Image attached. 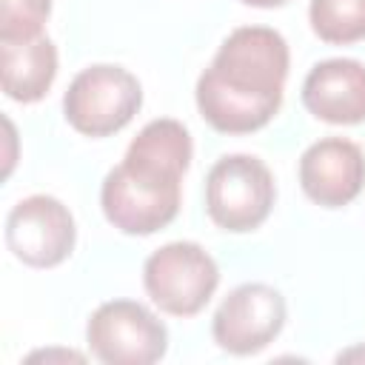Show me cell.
<instances>
[{
	"label": "cell",
	"mask_w": 365,
	"mask_h": 365,
	"mask_svg": "<svg viewBox=\"0 0 365 365\" xmlns=\"http://www.w3.org/2000/svg\"><path fill=\"white\" fill-rule=\"evenodd\" d=\"M194 143L180 120L145 123L128 143L125 157L100 185L106 220L131 237H148L180 214L182 177L191 165Z\"/></svg>",
	"instance_id": "2"
},
{
	"label": "cell",
	"mask_w": 365,
	"mask_h": 365,
	"mask_svg": "<svg viewBox=\"0 0 365 365\" xmlns=\"http://www.w3.org/2000/svg\"><path fill=\"white\" fill-rule=\"evenodd\" d=\"M354 356H365V348H354V351L339 354V359H354Z\"/></svg>",
	"instance_id": "16"
},
{
	"label": "cell",
	"mask_w": 365,
	"mask_h": 365,
	"mask_svg": "<svg viewBox=\"0 0 365 365\" xmlns=\"http://www.w3.org/2000/svg\"><path fill=\"white\" fill-rule=\"evenodd\" d=\"M299 185L322 208H342L365 188V154L348 137H322L299 157Z\"/></svg>",
	"instance_id": "9"
},
{
	"label": "cell",
	"mask_w": 365,
	"mask_h": 365,
	"mask_svg": "<svg viewBox=\"0 0 365 365\" xmlns=\"http://www.w3.org/2000/svg\"><path fill=\"white\" fill-rule=\"evenodd\" d=\"M302 106L322 123L359 125L365 123V63L331 57L317 63L302 80Z\"/></svg>",
	"instance_id": "10"
},
{
	"label": "cell",
	"mask_w": 365,
	"mask_h": 365,
	"mask_svg": "<svg viewBox=\"0 0 365 365\" xmlns=\"http://www.w3.org/2000/svg\"><path fill=\"white\" fill-rule=\"evenodd\" d=\"M308 23L322 43H359L365 40V0H311Z\"/></svg>",
	"instance_id": "12"
},
{
	"label": "cell",
	"mask_w": 365,
	"mask_h": 365,
	"mask_svg": "<svg viewBox=\"0 0 365 365\" xmlns=\"http://www.w3.org/2000/svg\"><path fill=\"white\" fill-rule=\"evenodd\" d=\"M285 297L268 282H242L220 302L211 319L214 342L234 354L251 356L265 351L285 328Z\"/></svg>",
	"instance_id": "7"
},
{
	"label": "cell",
	"mask_w": 365,
	"mask_h": 365,
	"mask_svg": "<svg viewBox=\"0 0 365 365\" xmlns=\"http://www.w3.org/2000/svg\"><path fill=\"white\" fill-rule=\"evenodd\" d=\"M277 200L268 165L254 154H225L205 177V211L211 222L231 234L259 228Z\"/></svg>",
	"instance_id": "4"
},
{
	"label": "cell",
	"mask_w": 365,
	"mask_h": 365,
	"mask_svg": "<svg viewBox=\"0 0 365 365\" xmlns=\"http://www.w3.org/2000/svg\"><path fill=\"white\" fill-rule=\"evenodd\" d=\"M86 342L106 365H151L168 351V328L143 302L108 299L88 317Z\"/></svg>",
	"instance_id": "6"
},
{
	"label": "cell",
	"mask_w": 365,
	"mask_h": 365,
	"mask_svg": "<svg viewBox=\"0 0 365 365\" xmlns=\"http://www.w3.org/2000/svg\"><path fill=\"white\" fill-rule=\"evenodd\" d=\"M288 66V43L277 29H234L197 77L194 100L200 117L220 134L265 128L282 106Z\"/></svg>",
	"instance_id": "1"
},
{
	"label": "cell",
	"mask_w": 365,
	"mask_h": 365,
	"mask_svg": "<svg viewBox=\"0 0 365 365\" xmlns=\"http://www.w3.org/2000/svg\"><path fill=\"white\" fill-rule=\"evenodd\" d=\"M143 106L140 80L111 63L83 68L63 94L66 123L86 137H108L123 131Z\"/></svg>",
	"instance_id": "3"
},
{
	"label": "cell",
	"mask_w": 365,
	"mask_h": 365,
	"mask_svg": "<svg viewBox=\"0 0 365 365\" xmlns=\"http://www.w3.org/2000/svg\"><path fill=\"white\" fill-rule=\"evenodd\" d=\"M245 6H254V9H277V6H285L288 0H240Z\"/></svg>",
	"instance_id": "15"
},
{
	"label": "cell",
	"mask_w": 365,
	"mask_h": 365,
	"mask_svg": "<svg viewBox=\"0 0 365 365\" xmlns=\"http://www.w3.org/2000/svg\"><path fill=\"white\" fill-rule=\"evenodd\" d=\"M74 242V217L51 194L23 197L6 217V245L29 268H54L66 262Z\"/></svg>",
	"instance_id": "8"
},
{
	"label": "cell",
	"mask_w": 365,
	"mask_h": 365,
	"mask_svg": "<svg viewBox=\"0 0 365 365\" xmlns=\"http://www.w3.org/2000/svg\"><path fill=\"white\" fill-rule=\"evenodd\" d=\"M48 14L51 0H0V43L43 34Z\"/></svg>",
	"instance_id": "13"
},
{
	"label": "cell",
	"mask_w": 365,
	"mask_h": 365,
	"mask_svg": "<svg viewBox=\"0 0 365 365\" xmlns=\"http://www.w3.org/2000/svg\"><path fill=\"white\" fill-rule=\"evenodd\" d=\"M57 77V46L48 34L0 43V83L9 100L37 103Z\"/></svg>",
	"instance_id": "11"
},
{
	"label": "cell",
	"mask_w": 365,
	"mask_h": 365,
	"mask_svg": "<svg viewBox=\"0 0 365 365\" xmlns=\"http://www.w3.org/2000/svg\"><path fill=\"white\" fill-rule=\"evenodd\" d=\"M220 285L214 257L191 240L165 242L148 254L143 265V288L151 302L171 317L200 314Z\"/></svg>",
	"instance_id": "5"
},
{
	"label": "cell",
	"mask_w": 365,
	"mask_h": 365,
	"mask_svg": "<svg viewBox=\"0 0 365 365\" xmlns=\"http://www.w3.org/2000/svg\"><path fill=\"white\" fill-rule=\"evenodd\" d=\"M51 356H68V359H80L83 362V354H77V351H40V354H31L29 359H51Z\"/></svg>",
	"instance_id": "14"
}]
</instances>
